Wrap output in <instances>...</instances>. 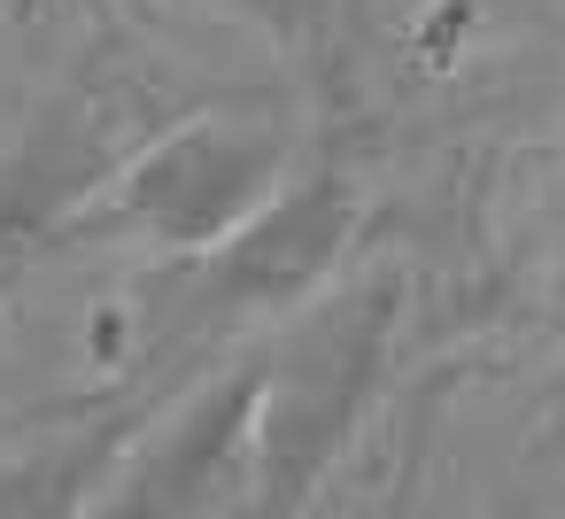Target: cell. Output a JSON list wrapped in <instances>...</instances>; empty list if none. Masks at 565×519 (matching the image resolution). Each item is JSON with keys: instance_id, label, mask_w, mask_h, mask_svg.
<instances>
[{"instance_id": "8", "label": "cell", "mask_w": 565, "mask_h": 519, "mask_svg": "<svg viewBox=\"0 0 565 519\" xmlns=\"http://www.w3.org/2000/svg\"><path fill=\"white\" fill-rule=\"evenodd\" d=\"M557 225H565V156H557Z\"/></svg>"}, {"instance_id": "6", "label": "cell", "mask_w": 565, "mask_h": 519, "mask_svg": "<svg viewBox=\"0 0 565 519\" xmlns=\"http://www.w3.org/2000/svg\"><path fill=\"white\" fill-rule=\"evenodd\" d=\"M202 9L225 17V24H241V32H256L271 55L318 47V0H202Z\"/></svg>"}, {"instance_id": "5", "label": "cell", "mask_w": 565, "mask_h": 519, "mask_svg": "<svg viewBox=\"0 0 565 519\" xmlns=\"http://www.w3.org/2000/svg\"><path fill=\"white\" fill-rule=\"evenodd\" d=\"M256 388H264V349L217 380H202L163 426H148V442L132 449V465H117V511H194L217 488L248 480V426H256Z\"/></svg>"}, {"instance_id": "1", "label": "cell", "mask_w": 565, "mask_h": 519, "mask_svg": "<svg viewBox=\"0 0 565 519\" xmlns=\"http://www.w3.org/2000/svg\"><path fill=\"white\" fill-rule=\"evenodd\" d=\"M395 326H403L395 272H364V279H341L295 303V326L264 349V388H256V426H248L256 504L287 511L333 473V457L356 442L372 411Z\"/></svg>"}, {"instance_id": "3", "label": "cell", "mask_w": 565, "mask_h": 519, "mask_svg": "<svg viewBox=\"0 0 565 519\" xmlns=\"http://www.w3.org/2000/svg\"><path fill=\"white\" fill-rule=\"evenodd\" d=\"M349 241H356L349 171L341 163L287 171L279 194L241 233H225L202 256H186V279H179V303L163 310V333L186 341L202 326H241L256 310H295V303H310L333 279Z\"/></svg>"}, {"instance_id": "2", "label": "cell", "mask_w": 565, "mask_h": 519, "mask_svg": "<svg viewBox=\"0 0 565 519\" xmlns=\"http://www.w3.org/2000/svg\"><path fill=\"white\" fill-rule=\"evenodd\" d=\"M295 171V133L256 109H194L163 133H140L109 179L71 210L63 248L86 241H132L156 256H202L225 233H241L279 179Z\"/></svg>"}, {"instance_id": "4", "label": "cell", "mask_w": 565, "mask_h": 519, "mask_svg": "<svg viewBox=\"0 0 565 519\" xmlns=\"http://www.w3.org/2000/svg\"><path fill=\"white\" fill-rule=\"evenodd\" d=\"M132 148L117 133V102L78 86L55 109H40L9 148H0V287H9L32 256L63 248L71 210L109 179V163Z\"/></svg>"}, {"instance_id": "7", "label": "cell", "mask_w": 565, "mask_h": 519, "mask_svg": "<svg viewBox=\"0 0 565 519\" xmlns=\"http://www.w3.org/2000/svg\"><path fill=\"white\" fill-rule=\"evenodd\" d=\"M550 0H449V24L457 32H480V24H511V17H534Z\"/></svg>"}]
</instances>
